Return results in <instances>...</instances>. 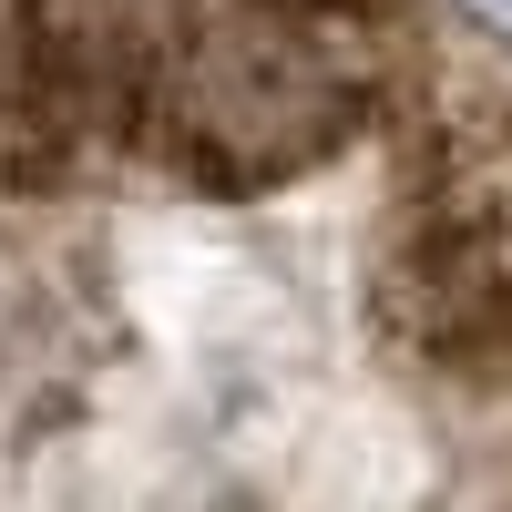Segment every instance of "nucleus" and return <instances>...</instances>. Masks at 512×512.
<instances>
[]
</instances>
